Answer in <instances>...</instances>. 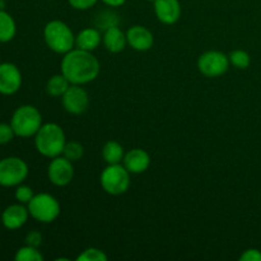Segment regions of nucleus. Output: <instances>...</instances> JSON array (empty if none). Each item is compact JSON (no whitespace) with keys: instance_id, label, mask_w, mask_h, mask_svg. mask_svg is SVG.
Masks as SVG:
<instances>
[{"instance_id":"24","label":"nucleus","mask_w":261,"mask_h":261,"mask_svg":"<svg viewBox=\"0 0 261 261\" xmlns=\"http://www.w3.org/2000/svg\"><path fill=\"white\" fill-rule=\"evenodd\" d=\"M229 63L237 69H247L251 64V58L245 50H234L228 55Z\"/></svg>"},{"instance_id":"18","label":"nucleus","mask_w":261,"mask_h":261,"mask_svg":"<svg viewBox=\"0 0 261 261\" xmlns=\"http://www.w3.org/2000/svg\"><path fill=\"white\" fill-rule=\"evenodd\" d=\"M124 148L116 140H110L102 148V157L107 165H117L124 160Z\"/></svg>"},{"instance_id":"2","label":"nucleus","mask_w":261,"mask_h":261,"mask_svg":"<svg viewBox=\"0 0 261 261\" xmlns=\"http://www.w3.org/2000/svg\"><path fill=\"white\" fill-rule=\"evenodd\" d=\"M66 144V137L63 127L55 122L42 124L35 135L36 149L40 154L47 158H55L63 154Z\"/></svg>"},{"instance_id":"1","label":"nucleus","mask_w":261,"mask_h":261,"mask_svg":"<svg viewBox=\"0 0 261 261\" xmlns=\"http://www.w3.org/2000/svg\"><path fill=\"white\" fill-rule=\"evenodd\" d=\"M61 73L70 82V84L91 83L98 76L101 64L92 51L73 48L64 55L61 60Z\"/></svg>"},{"instance_id":"21","label":"nucleus","mask_w":261,"mask_h":261,"mask_svg":"<svg viewBox=\"0 0 261 261\" xmlns=\"http://www.w3.org/2000/svg\"><path fill=\"white\" fill-rule=\"evenodd\" d=\"M114 25H119V17L114 10H103L97 15L96 27L98 30L106 31Z\"/></svg>"},{"instance_id":"12","label":"nucleus","mask_w":261,"mask_h":261,"mask_svg":"<svg viewBox=\"0 0 261 261\" xmlns=\"http://www.w3.org/2000/svg\"><path fill=\"white\" fill-rule=\"evenodd\" d=\"M154 13L163 24H175L181 17V4L178 0H155Z\"/></svg>"},{"instance_id":"3","label":"nucleus","mask_w":261,"mask_h":261,"mask_svg":"<svg viewBox=\"0 0 261 261\" xmlns=\"http://www.w3.org/2000/svg\"><path fill=\"white\" fill-rule=\"evenodd\" d=\"M43 40L51 51L65 55L75 46V36L63 20H50L43 28Z\"/></svg>"},{"instance_id":"4","label":"nucleus","mask_w":261,"mask_h":261,"mask_svg":"<svg viewBox=\"0 0 261 261\" xmlns=\"http://www.w3.org/2000/svg\"><path fill=\"white\" fill-rule=\"evenodd\" d=\"M10 125L17 137H35L42 126V115L35 106L23 105L14 111Z\"/></svg>"},{"instance_id":"5","label":"nucleus","mask_w":261,"mask_h":261,"mask_svg":"<svg viewBox=\"0 0 261 261\" xmlns=\"http://www.w3.org/2000/svg\"><path fill=\"white\" fill-rule=\"evenodd\" d=\"M130 175L132 173L124 167V165H107V167L102 171L101 182L102 189L110 195H121L125 194L130 188Z\"/></svg>"},{"instance_id":"25","label":"nucleus","mask_w":261,"mask_h":261,"mask_svg":"<svg viewBox=\"0 0 261 261\" xmlns=\"http://www.w3.org/2000/svg\"><path fill=\"white\" fill-rule=\"evenodd\" d=\"M76 261H107V255L102 250L89 247L78 255Z\"/></svg>"},{"instance_id":"23","label":"nucleus","mask_w":261,"mask_h":261,"mask_svg":"<svg viewBox=\"0 0 261 261\" xmlns=\"http://www.w3.org/2000/svg\"><path fill=\"white\" fill-rule=\"evenodd\" d=\"M14 259L15 261H42L43 256L40 252V250H38V247L25 245V246L20 247L18 250Z\"/></svg>"},{"instance_id":"33","label":"nucleus","mask_w":261,"mask_h":261,"mask_svg":"<svg viewBox=\"0 0 261 261\" xmlns=\"http://www.w3.org/2000/svg\"><path fill=\"white\" fill-rule=\"evenodd\" d=\"M148 2H150V3H154L155 0H148Z\"/></svg>"},{"instance_id":"26","label":"nucleus","mask_w":261,"mask_h":261,"mask_svg":"<svg viewBox=\"0 0 261 261\" xmlns=\"http://www.w3.org/2000/svg\"><path fill=\"white\" fill-rule=\"evenodd\" d=\"M35 196L33 194V190L27 185H18L17 190H15V199L18 200V203L20 204H28L32 198Z\"/></svg>"},{"instance_id":"30","label":"nucleus","mask_w":261,"mask_h":261,"mask_svg":"<svg viewBox=\"0 0 261 261\" xmlns=\"http://www.w3.org/2000/svg\"><path fill=\"white\" fill-rule=\"evenodd\" d=\"M241 261H261V251L257 249H249L240 256Z\"/></svg>"},{"instance_id":"28","label":"nucleus","mask_w":261,"mask_h":261,"mask_svg":"<svg viewBox=\"0 0 261 261\" xmlns=\"http://www.w3.org/2000/svg\"><path fill=\"white\" fill-rule=\"evenodd\" d=\"M97 2H98V0H68L70 7L76 10L91 9L92 7H94V5L97 4Z\"/></svg>"},{"instance_id":"15","label":"nucleus","mask_w":261,"mask_h":261,"mask_svg":"<svg viewBox=\"0 0 261 261\" xmlns=\"http://www.w3.org/2000/svg\"><path fill=\"white\" fill-rule=\"evenodd\" d=\"M28 216H30L28 208L23 206L20 203L13 204V205H9L3 212L2 222L5 228L14 231V229H19L20 227L24 226Z\"/></svg>"},{"instance_id":"9","label":"nucleus","mask_w":261,"mask_h":261,"mask_svg":"<svg viewBox=\"0 0 261 261\" xmlns=\"http://www.w3.org/2000/svg\"><path fill=\"white\" fill-rule=\"evenodd\" d=\"M47 177L53 185L59 188L69 185L74 177L73 162L64 155L53 158L47 167Z\"/></svg>"},{"instance_id":"10","label":"nucleus","mask_w":261,"mask_h":261,"mask_svg":"<svg viewBox=\"0 0 261 261\" xmlns=\"http://www.w3.org/2000/svg\"><path fill=\"white\" fill-rule=\"evenodd\" d=\"M61 102L66 112L71 115H81L88 109L89 96L86 89L82 88V86L71 84L61 97Z\"/></svg>"},{"instance_id":"32","label":"nucleus","mask_w":261,"mask_h":261,"mask_svg":"<svg viewBox=\"0 0 261 261\" xmlns=\"http://www.w3.org/2000/svg\"><path fill=\"white\" fill-rule=\"evenodd\" d=\"M4 7H5V2L4 0H0V10H4Z\"/></svg>"},{"instance_id":"29","label":"nucleus","mask_w":261,"mask_h":261,"mask_svg":"<svg viewBox=\"0 0 261 261\" xmlns=\"http://www.w3.org/2000/svg\"><path fill=\"white\" fill-rule=\"evenodd\" d=\"M41 244H42V234L38 231H31L25 236V245H28V246L40 247Z\"/></svg>"},{"instance_id":"20","label":"nucleus","mask_w":261,"mask_h":261,"mask_svg":"<svg viewBox=\"0 0 261 261\" xmlns=\"http://www.w3.org/2000/svg\"><path fill=\"white\" fill-rule=\"evenodd\" d=\"M70 82L65 78L63 73L55 74L46 83V92L53 97H63V94L70 87Z\"/></svg>"},{"instance_id":"31","label":"nucleus","mask_w":261,"mask_h":261,"mask_svg":"<svg viewBox=\"0 0 261 261\" xmlns=\"http://www.w3.org/2000/svg\"><path fill=\"white\" fill-rule=\"evenodd\" d=\"M103 4H106L107 7H111V8H117V7H121L126 3V0H101Z\"/></svg>"},{"instance_id":"11","label":"nucleus","mask_w":261,"mask_h":261,"mask_svg":"<svg viewBox=\"0 0 261 261\" xmlns=\"http://www.w3.org/2000/svg\"><path fill=\"white\" fill-rule=\"evenodd\" d=\"M22 87V74L17 65L12 63L0 64V93L10 96Z\"/></svg>"},{"instance_id":"13","label":"nucleus","mask_w":261,"mask_h":261,"mask_svg":"<svg viewBox=\"0 0 261 261\" xmlns=\"http://www.w3.org/2000/svg\"><path fill=\"white\" fill-rule=\"evenodd\" d=\"M127 45L137 51H148L154 43L153 33L143 25H133L126 32Z\"/></svg>"},{"instance_id":"7","label":"nucleus","mask_w":261,"mask_h":261,"mask_svg":"<svg viewBox=\"0 0 261 261\" xmlns=\"http://www.w3.org/2000/svg\"><path fill=\"white\" fill-rule=\"evenodd\" d=\"M28 165L19 157H7L0 161V185L18 186L27 178Z\"/></svg>"},{"instance_id":"14","label":"nucleus","mask_w":261,"mask_h":261,"mask_svg":"<svg viewBox=\"0 0 261 261\" xmlns=\"http://www.w3.org/2000/svg\"><path fill=\"white\" fill-rule=\"evenodd\" d=\"M122 165L124 167L129 171L130 173L134 175H139V173L145 172L150 166V157L148 152L140 148H134V149L129 150L125 153L124 160H122Z\"/></svg>"},{"instance_id":"6","label":"nucleus","mask_w":261,"mask_h":261,"mask_svg":"<svg viewBox=\"0 0 261 261\" xmlns=\"http://www.w3.org/2000/svg\"><path fill=\"white\" fill-rule=\"evenodd\" d=\"M27 205L30 216L40 223H51L60 216V204L50 194H37Z\"/></svg>"},{"instance_id":"22","label":"nucleus","mask_w":261,"mask_h":261,"mask_svg":"<svg viewBox=\"0 0 261 261\" xmlns=\"http://www.w3.org/2000/svg\"><path fill=\"white\" fill-rule=\"evenodd\" d=\"M65 158H68L71 162H76V161L82 160L84 155V148L81 143L71 140V142H66L65 147H64L63 154Z\"/></svg>"},{"instance_id":"19","label":"nucleus","mask_w":261,"mask_h":261,"mask_svg":"<svg viewBox=\"0 0 261 261\" xmlns=\"http://www.w3.org/2000/svg\"><path fill=\"white\" fill-rule=\"evenodd\" d=\"M17 33V25L12 15L0 10V42H9Z\"/></svg>"},{"instance_id":"8","label":"nucleus","mask_w":261,"mask_h":261,"mask_svg":"<svg viewBox=\"0 0 261 261\" xmlns=\"http://www.w3.org/2000/svg\"><path fill=\"white\" fill-rule=\"evenodd\" d=\"M229 65V58L222 51L209 50L201 54L198 59V69L206 78H218L227 73Z\"/></svg>"},{"instance_id":"16","label":"nucleus","mask_w":261,"mask_h":261,"mask_svg":"<svg viewBox=\"0 0 261 261\" xmlns=\"http://www.w3.org/2000/svg\"><path fill=\"white\" fill-rule=\"evenodd\" d=\"M102 42L107 51L112 54H119L127 45L126 33L122 32L119 25H114L105 31L103 36H102Z\"/></svg>"},{"instance_id":"17","label":"nucleus","mask_w":261,"mask_h":261,"mask_svg":"<svg viewBox=\"0 0 261 261\" xmlns=\"http://www.w3.org/2000/svg\"><path fill=\"white\" fill-rule=\"evenodd\" d=\"M102 42L98 28H84L75 36V47L86 51H94Z\"/></svg>"},{"instance_id":"27","label":"nucleus","mask_w":261,"mask_h":261,"mask_svg":"<svg viewBox=\"0 0 261 261\" xmlns=\"http://www.w3.org/2000/svg\"><path fill=\"white\" fill-rule=\"evenodd\" d=\"M14 135L15 133L13 130L12 125L4 124V122L0 124V144H8L9 142H12Z\"/></svg>"}]
</instances>
